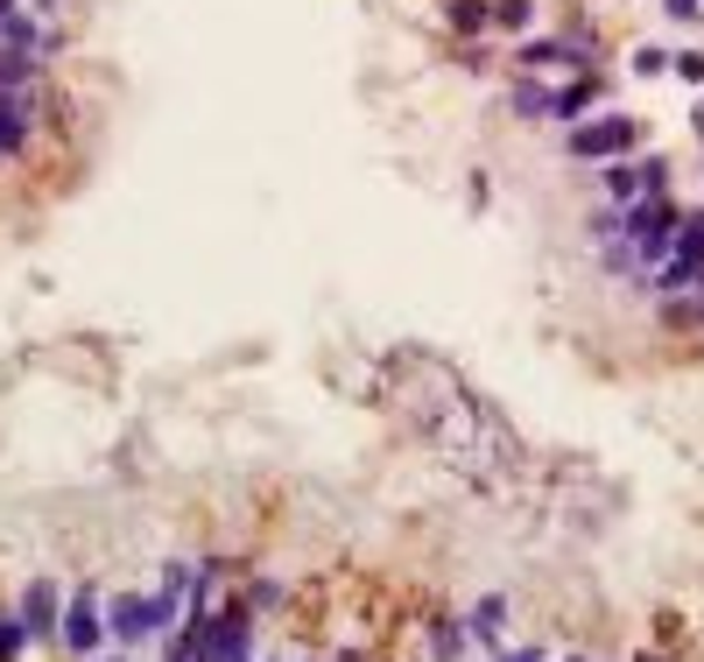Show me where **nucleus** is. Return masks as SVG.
Wrapping results in <instances>:
<instances>
[{
    "instance_id": "obj_1",
    "label": "nucleus",
    "mask_w": 704,
    "mask_h": 662,
    "mask_svg": "<svg viewBox=\"0 0 704 662\" xmlns=\"http://www.w3.org/2000/svg\"><path fill=\"white\" fill-rule=\"evenodd\" d=\"M677 225H683V212L669 205V191H655V198H634V205H620V240L634 247V261L641 268H663V254L677 247Z\"/></svg>"
},
{
    "instance_id": "obj_2",
    "label": "nucleus",
    "mask_w": 704,
    "mask_h": 662,
    "mask_svg": "<svg viewBox=\"0 0 704 662\" xmlns=\"http://www.w3.org/2000/svg\"><path fill=\"white\" fill-rule=\"evenodd\" d=\"M697 282H704V212H683L677 247L663 254V275H655V290L677 296V290H697Z\"/></svg>"
},
{
    "instance_id": "obj_3",
    "label": "nucleus",
    "mask_w": 704,
    "mask_h": 662,
    "mask_svg": "<svg viewBox=\"0 0 704 662\" xmlns=\"http://www.w3.org/2000/svg\"><path fill=\"white\" fill-rule=\"evenodd\" d=\"M641 127L627 113H598V120H578L571 127V156L578 162H613V156H634Z\"/></svg>"
},
{
    "instance_id": "obj_4",
    "label": "nucleus",
    "mask_w": 704,
    "mask_h": 662,
    "mask_svg": "<svg viewBox=\"0 0 704 662\" xmlns=\"http://www.w3.org/2000/svg\"><path fill=\"white\" fill-rule=\"evenodd\" d=\"M176 613H170V599H141V592H127V599H113V635L120 641H141V635H156V627H170Z\"/></svg>"
},
{
    "instance_id": "obj_5",
    "label": "nucleus",
    "mask_w": 704,
    "mask_h": 662,
    "mask_svg": "<svg viewBox=\"0 0 704 662\" xmlns=\"http://www.w3.org/2000/svg\"><path fill=\"white\" fill-rule=\"evenodd\" d=\"M606 191L620 205H634V198H655V191H669V162H606Z\"/></svg>"
},
{
    "instance_id": "obj_6",
    "label": "nucleus",
    "mask_w": 704,
    "mask_h": 662,
    "mask_svg": "<svg viewBox=\"0 0 704 662\" xmlns=\"http://www.w3.org/2000/svg\"><path fill=\"white\" fill-rule=\"evenodd\" d=\"M205 662H247V606H219L205 621Z\"/></svg>"
},
{
    "instance_id": "obj_7",
    "label": "nucleus",
    "mask_w": 704,
    "mask_h": 662,
    "mask_svg": "<svg viewBox=\"0 0 704 662\" xmlns=\"http://www.w3.org/2000/svg\"><path fill=\"white\" fill-rule=\"evenodd\" d=\"M57 635H64V649H71V655H92V649H99L107 621H99V599H92V585H85V592H71V606H64V627H57Z\"/></svg>"
},
{
    "instance_id": "obj_8",
    "label": "nucleus",
    "mask_w": 704,
    "mask_h": 662,
    "mask_svg": "<svg viewBox=\"0 0 704 662\" xmlns=\"http://www.w3.org/2000/svg\"><path fill=\"white\" fill-rule=\"evenodd\" d=\"M36 107H28V85H0V156H22Z\"/></svg>"
},
{
    "instance_id": "obj_9",
    "label": "nucleus",
    "mask_w": 704,
    "mask_h": 662,
    "mask_svg": "<svg viewBox=\"0 0 704 662\" xmlns=\"http://www.w3.org/2000/svg\"><path fill=\"white\" fill-rule=\"evenodd\" d=\"M22 627H28V635H57V627H64V613H57V585H50V578L28 585V599H22Z\"/></svg>"
},
{
    "instance_id": "obj_10",
    "label": "nucleus",
    "mask_w": 704,
    "mask_h": 662,
    "mask_svg": "<svg viewBox=\"0 0 704 662\" xmlns=\"http://www.w3.org/2000/svg\"><path fill=\"white\" fill-rule=\"evenodd\" d=\"M598 107V71H585V78H571V85H564V93H557V107H549V113H557V120H571V127H578V120H585Z\"/></svg>"
},
{
    "instance_id": "obj_11",
    "label": "nucleus",
    "mask_w": 704,
    "mask_h": 662,
    "mask_svg": "<svg viewBox=\"0 0 704 662\" xmlns=\"http://www.w3.org/2000/svg\"><path fill=\"white\" fill-rule=\"evenodd\" d=\"M501 621H507V599H501V592H486V599H479V606L466 613V635L479 641V649H486V641L501 635Z\"/></svg>"
},
{
    "instance_id": "obj_12",
    "label": "nucleus",
    "mask_w": 704,
    "mask_h": 662,
    "mask_svg": "<svg viewBox=\"0 0 704 662\" xmlns=\"http://www.w3.org/2000/svg\"><path fill=\"white\" fill-rule=\"evenodd\" d=\"M507 107H515L521 120H535V113H549V107H557V93H549L543 78H521L515 93H507Z\"/></svg>"
},
{
    "instance_id": "obj_13",
    "label": "nucleus",
    "mask_w": 704,
    "mask_h": 662,
    "mask_svg": "<svg viewBox=\"0 0 704 662\" xmlns=\"http://www.w3.org/2000/svg\"><path fill=\"white\" fill-rule=\"evenodd\" d=\"M521 64H529V71L564 64V42H557V36H529V42H521Z\"/></svg>"
},
{
    "instance_id": "obj_14",
    "label": "nucleus",
    "mask_w": 704,
    "mask_h": 662,
    "mask_svg": "<svg viewBox=\"0 0 704 662\" xmlns=\"http://www.w3.org/2000/svg\"><path fill=\"white\" fill-rule=\"evenodd\" d=\"M564 64H598V36H585V28H571V36H564Z\"/></svg>"
},
{
    "instance_id": "obj_15",
    "label": "nucleus",
    "mask_w": 704,
    "mask_h": 662,
    "mask_svg": "<svg viewBox=\"0 0 704 662\" xmlns=\"http://www.w3.org/2000/svg\"><path fill=\"white\" fill-rule=\"evenodd\" d=\"M669 64H677V57H669L663 42H641V50H634V71H641V78H663Z\"/></svg>"
},
{
    "instance_id": "obj_16",
    "label": "nucleus",
    "mask_w": 704,
    "mask_h": 662,
    "mask_svg": "<svg viewBox=\"0 0 704 662\" xmlns=\"http://www.w3.org/2000/svg\"><path fill=\"white\" fill-rule=\"evenodd\" d=\"M452 22L472 36V28H486V22H493V8H486V0H452Z\"/></svg>"
},
{
    "instance_id": "obj_17",
    "label": "nucleus",
    "mask_w": 704,
    "mask_h": 662,
    "mask_svg": "<svg viewBox=\"0 0 704 662\" xmlns=\"http://www.w3.org/2000/svg\"><path fill=\"white\" fill-rule=\"evenodd\" d=\"M430 641H437V655H444V662H458V649H466V635H458L452 621H437V627H430Z\"/></svg>"
},
{
    "instance_id": "obj_18",
    "label": "nucleus",
    "mask_w": 704,
    "mask_h": 662,
    "mask_svg": "<svg viewBox=\"0 0 704 662\" xmlns=\"http://www.w3.org/2000/svg\"><path fill=\"white\" fill-rule=\"evenodd\" d=\"M22 635H28V627H22V613H0V662L22 649Z\"/></svg>"
},
{
    "instance_id": "obj_19",
    "label": "nucleus",
    "mask_w": 704,
    "mask_h": 662,
    "mask_svg": "<svg viewBox=\"0 0 704 662\" xmlns=\"http://www.w3.org/2000/svg\"><path fill=\"white\" fill-rule=\"evenodd\" d=\"M493 22L501 28H529V0H493Z\"/></svg>"
},
{
    "instance_id": "obj_20",
    "label": "nucleus",
    "mask_w": 704,
    "mask_h": 662,
    "mask_svg": "<svg viewBox=\"0 0 704 662\" xmlns=\"http://www.w3.org/2000/svg\"><path fill=\"white\" fill-rule=\"evenodd\" d=\"M669 71H677V78H691V85H704V57L697 50H677V64H669Z\"/></svg>"
},
{
    "instance_id": "obj_21",
    "label": "nucleus",
    "mask_w": 704,
    "mask_h": 662,
    "mask_svg": "<svg viewBox=\"0 0 704 662\" xmlns=\"http://www.w3.org/2000/svg\"><path fill=\"white\" fill-rule=\"evenodd\" d=\"M663 8L677 14V22H691V14H697V0H663Z\"/></svg>"
},
{
    "instance_id": "obj_22",
    "label": "nucleus",
    "mask_w": 704,
    "mask_h": 662,
    "mask_svg": "<svg viewBox=\"0 0 704 662\" xmlns=\"http://www.w3.org/2000/svg\"><path fill=\"white\" fill-rule=\"evenodd\" d=\"M507 662H543V649H515V655H507Z\"/></svg>"
},
{
    "instance_id": "obj_23",
    "label": "nucleus",
    "mask_w": 704,
    "mask_h": 662,
    "mask_svg": "<svg viewBox=\"0 0 704 662\" xmlns=\"http://www.w3.org/2000/svg\"><path fill=\"white\" fill-rule=\"evenodd\" d=\"M14 8H22V0H0V14H14Z\"/></svg>"
},
{
    "instance_id": "obj_24",
    "label": "nucleus",
    "mask_w": 704,
    "mask_h": 662,
    "mask_svg": "<svg viewBox=\"0 0 704 662\" xmlns=\"http://www.w3.org/2000/svg\"><path fill=\"white\" fill-rule=\"evenodd\" d=\"M641 662H663V655H641Z\"/></svg>"
},
{
    "instance_id": "obj_25",
    "label": "nucleus",
    "mask_w": 704,
    "mask_h": 662,
    "mask_svg": "<svg viewBox=\"0 0 704 662\" xmlns=\"http://www.w3.org/2000/svg\"><path fill=\"white\" fill-rule=\"evenodd\" d=\"M107 662H120V655H107Z\"/></svg>"
}]
</instances>
